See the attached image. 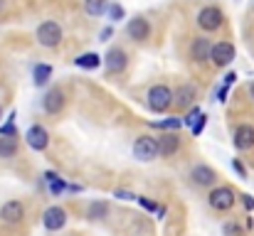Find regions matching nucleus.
<instances>
[{
	"label": "nucleus",
	"mask_w": 254,
	"mask_h": 236,
	"mask_svg": "<svg viewBox=\"0 0 254 236\" xmlns=\"http://www.w3.org/2000/svg\"><path fill=\"white\" fill-rule=\"evenodd\" d=\"M62 25L60 22H55V20H45V22H40L37 25V30H35V37H37V42L42 45V47H57L60 42H62Z\"/></svg>",
	"instance_id": "nucleus-1"
},
{
	"label": "nucleus",
	"mask_w": 254,
	"mask_h": 236,
	"mask_svg": "<svg viewBox=\"0 0 254 236\" xmlns=\"http://www.w3.org/2000/svg\"><path fill=\"white\" fill-rule=\"evenodd\" d=\"M146 101H148V108L153 113H166L170 106H173V91H170L166 84H156V86H151Z\"/></svg>",
	"instance_id": "nucleus-2"
},
{
	"label": "nucleus",
	"mask_w": 254,
	"mask_h": 236,
	"mask_svg": "<svg viewBox=\"0 0 254 236\" xmlns=\"http://www.w3.org/2000/svg\"><path fill=\"white\" fill-rule=\"evenodd\" d=\"M222 22H225V12H222L217 5H205V7H200V12H197V25H200L205 32L220 30Z\"/></svg>",
	"instance_id": "nucleus-3"
},
{
	"label": "nucleus",
	"mask_w": 254,
	"mask_h": 236,
	"mask_svg": "<svg viewBox=\"0 0 254 236\" xmlns=\"http://www.w3.org/2000/svg\"><path fill=\"white\" fill-rule=\"evenodd\" d=\"M235 57H237V49H235V45H232V42H215V45H212L210 62H212L217 69L230 67V64L235 62Z\"/></svg>",
	"instance_id": "nucleus-4"
},
{
	"label": "nucleus",
	"mask_w": 254,
	"mask_h": 236,
	"mask_svg": "<svg viewBox=\"0 0 254 236\" xmlns=\"http://www.w3.org/2000/svg\"><path fill=\"white\" fill-rule=\"evenodd\" d=\"M207 202H210L212 209H217V212H227V209L235 207L237 194H235L230 187H215V189L207 194Z\"/></svg>",
	"instance_id": "nucleus-5"
},
{
	"label": "nucleus",
	"mask_w": 254,
	"mask_h": 236,
	"mask_svg": "<svg viewBox=\"0 0 254 236\" xmlns=\"http://www.w3.org/2000/svg\"><path fill=\"white\" fill-rule=\"evenodd\" d=\"M133 157L141 160V162L156 160L158 157V138H151V136L136 138V143H133Z\"/></svg>",
	"instance_id": "nucleus-6"
},
{
	"label": "nucleus",
	"mask_w": 254,
	"mask_h": 236,
	"mask_svg": "<svg viewBox=\"0 0 254 236\" xmlns=\"http://www.w3.org/2000/svg\"><path fill=\"white\" fill-rule=\"evenodd\" d=\"M126 37L133 40V42H146L151 37V22L143 17V15H136L128 20L126 25Z\"/></svg>",
	"instance_id": "nucleus-7"
},
{
	"label": "nucleus",
	"mask_w": 254,
	"mask_h": 236,
	"mask_svg": "<svg viewBox=\"0 0 254 236\" xmlns=\"http://www.w3.org/2000/svg\"><path fill=\"white\" fill-rule=\"evenodd\" d=\"M126 67H128V54H126L121 47H111V49L104 54V69H106L109 74H121Z\"/></svg>",
	"instance_id": "nucleus-8"
},
{
	"label": "nucleus",
	"mask_w": 254,
	"mask_h": 236,
	"mask_svg": "<svg viewBox=\"0 0 254 236\" xmlns=\"http://www.w3.org/2000/svg\"><path fill=\"white\" fill-rule=\"evenodd\" d=\"M22 217H25V204L20 202V199H7L2 207H0V219L5 222V224H20L22 222Z\"/></svg>",
	"instance_id": "nucleus-9"
},
{
	"label": "nucleus",
	"mask_w": 254,
	"mask_h": 236,
	"mask_svg": "<svg viewBox=\"0 0 254 236\" xmlns=\"http://www.w3.org/2000/svg\"><path fill=\"white\" fill-rule=\"evenodd\" d=\"M25 141H27V145L32 148V150H45L47 145H50V133L42 128V126H30L27 131H25Z\"/></svg>",
	"instance_id": "nucleus-10"
},
{
	"label": "nucleus",
	"mask_w": 254,
	"mask_h": 236,
	"mask_svg": "<svg viewBox=\"0 0 254 236\" xmlns=\"http://www.w3.org/2000/svg\"><path fill=\"white\" fill-rule=\"evenodd\" d=\"M42 224H45L47 232H60V229L67 224V212H64L62 207H50V209H45V214H42Z\"/></svg>",
	"instance_id": "nucleus-11"
},
{
	"label": "nucleus",
	"mask_w": 254,
	"mask_h": 236,
	"mask_svg": "<svg viewBox=\"0 0 254 236\" xmlns=\"http://www.w3.org/2000/svg\"><path fill=\"white\" fill-rule=\"evenodd\" d=\"M210 52H212V42L207 37H195L192 40V45H190V59L192 62H197V64L207 62L210 59Z\"/></svg>",
	"instance_id": "nucleus-12"
},
{
	"label": "nucleus",
	"mask_w": 254,
	"mask_h": 236,
	"mask_svg": "<svg viewBox=\"0 0 254 236\" xmlns=\"http://www.w3.org/2000/svg\"><path fill=\"white\" fill-rule=\"evenodd\" d=\"M42 108L45 113H60L64 108V91L62 89H50L45 96H42Z\"/></svg>",
	"instance_id": "nucleus-13"
},
{
	"label": "nucleus",
	"mask_w": 254,
	"mask_h": 236,
	"mask_svg": "<svg viewBox=\"0 0 254 236\" xmlns=\"http://www.w3.org/2000/svg\"><path fill=\"white\" fill-rule=\"evenodd\" d=\"M190 177H192V182H195L197 187H212L215 180H217V172H215L210 165H195L192 172H190Z\"/></svg>",
	"instance_id": "nucleus-14"
},
{
	"label": "nucleus",
	"mask_w": 254,
	"mask_h": 236,
	"mask_svg": "<svg viewBox=\"0 0 254 236\" xmlns=\"http://www.w3.org/2000/svg\"><path fill=\"white\" fill-rule=\"evenodd\" d=\"M180 150V136H175V133H161V138H158V155L161 157H173L175 153Z\"/></svg>",
	"instance_id": "nucleus-15"
},
{
	"label": "nucleus",
	"mask_w": 254,
	"mask_h": 236,
	"mask_svg": "<svg viewBox=\"0 0 254 236\" xmlns=\"http://www.w3.org/2000/svg\"><path fill=\"white\" fill-rule=\"evenodd\" d=\"M195 98H197V89L192 84H180L178 91L173 94V103H178L180 108H190Z\"/></svg>",
	"instance_id": "nucleus-16"
},
{
	"label": "nucleus",
	"mask_w": 254,
	"mask_h": 236,
	"mask_svg": "<svg viewBox=\"0 0 254 236\" xmlns=\"http://www.w3.org/2000/svg\"><path fill=\"white\" fill-rule=\"evenodd\" d=\"M235 148L237 150H250L254 148V126L245 123L235 131Z\"/></svg>",
	"instance_id": "nucleus-17"
},
{
	"label": "nucleus",
	"mask_w": 254,
	"mask_h": 236,
	"mask_svg": "<svg viewBox=\"0 0 254 236\" xmlns=\"http://www.w3.org/2000/svg\"><path fill=\"white\" fill-rule=\"evenodd\" d=\"M109 0H84V12L91 15V17H101L109 12Z\"/></svg>",
	"instance_id": "nucleus-18"
},
{
	"label": "nucleus",
	"mask_w": 254,
	"mask_h": 236,
	"mask_svg": "<svg viewBox=\"0 0 254 236\" xmlns=\"http://www.w3.org/2000/svg\"><path fill=\"white\" fill-rule=\"evenodd\" d=\"M101 62H104V57H99L96 52H86V54L74 59V64L79 69H96V67H101Z\"/></svg>",
	"instance_id": "nucleus-19"
},
{
	"label": "nucleus",
	"mask_w": 254,
	"mask_h": 236,
	"mask_svg": "<svg viewBox=\"0 0 254 236\" xmlns=\"http://www.w3.org/2000/svg\"><path fill=\"white\" fill-rule=\"evenodd\" d=\"M15 155H17V141L12 136H0V157L10 160Z\"/></svg>",
	"instance_id": "nucleus-20"
},
{
	"label": "nucleus",
	"mask_w": 254,
	"mask_h": 236,
	"mask_svg": "<svg viewBox=\"0 0 254 236\" xmlns=\"http://www.w3.org/2000/svg\"><path fill=\"white\" fill-rule=\"evenodd\" d=\"M52 77V67L50 64H35V69H32V81H35V86H45L47 81Z\"/></svg>",
	"instance_id": "nucleus-21"
},
{
	"label": "nucleus",
	"mask_w": 254,
	"mask_h": 236,
	"mask_svg": "<svg viewBox=\"0 0 254 236\" xmlns=\"http://www.w3.org/2000/svg\"><path fill=\"white\" fill-rule=\"evenodd\" d=\"M106 212H109V204H106V202H91L86 217H89V219H104Z\"/></svg>",
	"instance_id": "nucleus-22"
},
{
	"label": "nucleus",
	"mask_w": 254,
	"mask_h": 236,
	"mask_svg": "<svg viewBox=\"0 0 254 236\" xmlns=\"http://www.w3.org/2000/svg\"><path fill=\"white\" fill-rule=\"evenodd\" d=\"M156 128H161V131H178L180 126H183V118L180 116H170L166 121H158V123H153Z\"/></svg>",
	"instance_id": "nucleus-23"
},
{
	"label": "nucleus",
	"mask_w": 254,
	"mask_h": 236,
	"mask_svg": "<svg viewBox=\"0 0 254 236\" xmlns=\"http://www.w3.org/2000/svg\"><path fill=\"white\" fill-rule=\"evenodd\" d=\"M106 15H109V20H111V22H121V20L126 17V10H124V5H119V2H111Z\"/></svg>",
	"instance_id": "nucleus-24"
},
{
	"label": "nucleus",
	"mask_w": 254,
	"mask_h": 236,
	"mask_svg": "<svg viewBox=\"0 0 254 236\" xmlns=\"http://www.w3.org/2000/svg\"><path fill=\"white\" fill-rule=\"evenodd\" d=\"M200 116H202V111H200L197 106H192V108H190V113H188V116L183 118V126H188V128H192V126L197 123V118H200Z\"/></svg>",
	"instance_id": "nucleus-25"
},
{
	"label": "nucleus",
	"mask_w": 254,
	"mask_h": 236,
	"mask_svg": "<svg viewBox=\"0 0 254 236\" xmlns=\"http://www.w3.org/2000/svg\"><path fill=\"white\" fill-rule=\"evenodd\" d=\"M47 182H50V192H52V194H62V192L67 189V185H64L62 177H52V180H47Z\"/></svg>",
	"instance_id": "nucleus-26"
},
{
	"label": "nucleus",
	"mask_w": 254,
	"mask_h": 236,
	"mask_svg": "<svg viewBox=\"0 0 254 236\" xmlns=\"http://www.w3.org/2000/svg\"><path fill=\"white\" fill-rule=\"evenodd\" d=\"M0 136H17V131H15V113H10V118H7V123L0 128Z\"/></svg>",
	"instance_id": "nucleus-27"
},
{
	"label": "nucleus",
	"mask_w": 254,
	"mask_h": 236,
	"mask_svg": "<svg viewBox=\"0 0 254 236\" xmlns=\"http://www.w3.org/2000/svg\"><path fill=\"white\" fill-rule=\"evenodd\" d=\"M225 236H242V227L237 222H227L225 224Z\"/></svg>",
	"instance_id": "nucleus-28"
},
{
	"label": "nucleus",
	"mask_w": 254,
	"mask_h": 236,
	"mask_svg": "<svg viewBox=\"0 0 254 236\" xmlns=\"http://www.w3.org/2000/svg\"><path fill=\"white\" fill-rule=\"evenodd\" d=\"M205 123H207V118H205V113H202V116L197 118V123H195V126L190 128V131H192V136H200V133L205 131Z\"/></svg>",
	"instance_id": "nucleus-29"
},
{
	"label": "nucleus",
	"mask_w": 254,
	"mask_h": 236,
	"mask_svg": "<svg viewBox=\"0 0 254 236\" xmlns=\"http://www.w3.org/2000/svg\"><path fill=\"white\" fill-rule=\"evenodd\" d=\"M232 167H235V172H237L242 180H247V170H245V165H242L240 160H232Z\"/></svg>",
	"instance_id": "nucleus-30"
},
{
	"label": "nucleus",
	"mask_w": 254,
	"mask_h": 236,
	"mask_svg": "<svg viewBox=\"0 0 254 236\" xmlns=\"http://www.w3.org/2000/svg\"><path fill=\"white\" fill-rule=\"evenodd\" d=\"M242 204H245L247 212H254V197L252 194H242Z\"/></svg>",
	"instance_id": "nucleus-31"
},
{
	"label": "nucleus",
	"mask_w": 254,
	"mask_h": 236,
	"mask_svg": "<svg viewBox=\"0 0 254 236\" xmlns=\"http://www.w3.org/2000/svg\"><path fill=\"white\" fill-rule=\"evenodd\" d=\"M111 35H114V27H111V25H106V27H104V30L99 32V40H101V42H106V40H109Z\"/></svg>",
	"instance_id": "nucleus-32"
},
{
	"label": "nucleus",
	"mask_w": 254,
	"mask_h": 236,
	"mask_svg": "<svg viewBox=\"0 0 254 236\" xmlns=\"http://www.w3.org/2000/svg\"><path fill=\"white\" fill-rule=\"evenodd\" d=\"M227 89H230L227 84H222V86L217 89V98H220V103H225V101H227Z\"/></svg>",
	"instance_id": "nucleus-33"
},
{
	"label": "nucleus",
	"mask_w": 254,
	"mask_h": 236,
	"mask_svg": "<svg viewBox=\"0 0 254 236\" xmlns=\"http://www.w3.org/2000/svg\"><path fill=\"white\" fill-rule=\"evenodd\" d=\"M116 197H119V199H136V194H131V192H126V189H119Z\"/></svg>",
	"instance_id": "nucleus-34"
},
{
	"label": "nucleus",
	"mask_w": 254,
	"mask_h": 236,
	"mask_svg": "<svg viewBox=\"0 0 254 236\" xmlns=\"http://www.w3.org/2000/svg\"><path fill=\"white\" fill-rule=\"evenodd\" d=\"M235 81H237V74H235V72H227V74H225V84H227V86H232Z\"/></svg>",
	"instance_id": "nucleus-35"
},
{
	"label": "nucleus",
	"mask_w": 254,
	"mask_h": 236,
	"mask_svg": "<svg viewBox=\"0 0 254 236\" xmlns=\"http://www.w3.org/2000/svg\"><path fill=\"white\" fill-rule=\"evenodd\" d=\"M136 199H138V202H141L146 209H156V204H153V202H148V199H143V197H136Z\"/></svg>",
	"instance_id": "nucleus-36"
},
{
	"label": "nucleus",
	"mask_w": 254,
	"mask_h": 236,
	"mask_svg": "<svg viewBox=\"0 0 254 236\" xmlns=\"http://www.w3.org/2000/svg\"><path fill=\"white\" fill-rule=\"evenodd\" d=\"M250 96H252V98H254V81H252V84H250Z\"/></svg>",
	"instance_id": "nucleus-37"
},
{
	"label": "nucleus",
	"mask_w": 254,
	"mask_h": 236,
	"mask_svg": "<svg viewBox=\"0 0 254 236\" xmlns=\"http://www.w3.org/2000/svg\"><path fill=\"white\" fill-rule=\"evenodd\" d=\"M2 5H5V0H0V10H2Z\"/></svg>",
	"instance_id": "nucleus-38"
},
{
	"label": "nucleus",
	"mask_w": 254,
	"mask_h": 236,
	"mask_svg": "<svg viewBox=\"0 0 254 236\" xmlns=\"http://www.w3.org/2000/svg\"><path fill=\"white\" fill-rule=\"evenodd\" d=\"M0 116H2V108H0Z\"/></svg>",
	"instance_id": "nucleus-39"
}]
</instances>
